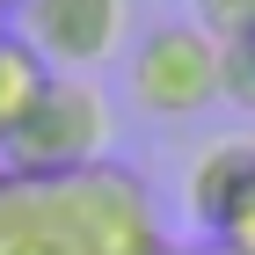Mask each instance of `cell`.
<instances>
[{"mask_svg": "<svg viewBox=\"0 0 255 255\" xmlns=\"http://www.w3.org/2000/svg\"><path fill=\"white\" fill-rule=\"evenodd\" d=\"M0 255H168V241L146 182L117 160L59 182L0 168Z\"/></svg>", "mask_w": 255, "mask_h": 255, "instance_id": "6da1fadb", "label": "cell"}, {"mask_svg": "<svg viewBox=\"0 0 255 255\" xmlns=\"http://www.w3.org/2000/svg\"><path fill=\"white\" fill-rule=\"evenodd\" d=\"M44 80H51V66H44L22 37H7V29H0V146H7V138H15V124L37 110Z\"/></svg>", "mask_w": 255, "mask_h": 255, "instance_id": "8992f818", "label": "cell"}, {"mask_svg": "<svg viewBox=\"0 0 255 255\" xmlns=\"http://www.w3.org/2000/svg\"><path fill=\"white\" fill-rule=\"evenodd\" d=\"M131 37V0H22V44L51 73H95Z\"/></svg>", "mask_w": 255, "mask_h": 255, "instance_id": "277c9868", "label": "cell"}, {"mask_svg": "<svg viewBox=\"0 0 255 255\" xmlns=\"http://www.w3.org/2000/svg\"><path fill=\"white\" fill-rule=\"evenodd\" d=\"M110 102L88 73H51L44 80L37 110L15 124V138L0 146V168L7 175H37V182H59V175H80V168H102L110 160Z\"/></svg>", "mask_w": 255, "mask_h": 255, "instance_id": "7a4b0ae2", "label": "cell"}, {"mask_svg": "<svg viewBox=\"0 0 255 255\" xmlns=\"http://www.w3.org/2000/svg\"><path fill=\"white\" fill-rule=\"evenodd\" d=\"M197 255H241V248H226V241H204V248H197Z\"/></svg>", "mask_w": 255, "mask_h": 255, "instance_id": "30bf717a", "label": "cell"}, {"mask_svg": "<svg viewBox=\"0 0 255 255\" xmlns=\"http://www.w3.org/2000/svg\"><path fill=\"white\" fill-rule=\"evenodd\" d=\"M219 241H226V248H241V255H255V182L241 190V204H234V219L219 226Z\"/></svg>", "mask_w": 255, "mask_h": 255, "instance_id": "ba28073f", "label": "cell"}, {"mask_svg": "<svg viewBox=\"0 0 255 255\" xmlns=\"http://www.w3.org/2000/svg\"><path fill=\"white\" fill-rule=\"evenodd\" d=\"M0 7H22V0H0Z\"/></svg>", "mask_w": 255, "mask_h": 255, "instance_id": "8fae6325", "label": "cell"}, {"mask_svg": "<svg viewBox=\"0 0 255 255\" xmlns=\"http://www.w3.org/2000/svg\"><path fill=\"white\" fill-rule=\"evenodd\" d=\"M226 51H234V59L248 66V80H255V29H248V37H241V44H226Z\"/></svg>", "mask_w": 255, "mask_h": 255, "instance_id": "9c48e42d", "label": "cell"}, {"mask_svg": "<svg viewBox=\"0 0 255 255\" xmlns=\"http://www.w3.org/2000/svg\"><path fill=\"white\" fill-rule=\"evenodd\" d=\"M131 102L146 117H197L219 102V44L197 22H160L131 44Z\"/></svg>", "mask_w": 255, "mask_h": 255, "instance_id": "3957f363", "label": "cell"}, {"mask_svg": "<svg viewBox=\"0 0 255 255\" xmlns=\"http://www.w3.org/2000/svg\"><path fill=\"white\" fill-rule=\"evenodd\" d=\"M255 182V138L248 131H226V138H204L190 153V175H182V212L219 241V226L234 219L241 190Z\"/></svg>", "mask_w": 255, "mask_h": 255, "instance_id": "5b68a950", "label": "cell"}, {"mask_svg": "<svg viewBox=\"0 0 255 255\" xmlns=\"http://www.w3.org/2000/svg\"><path fill=\"white\" fill-rule=\"evenodd\" d=\"M190 7H197V29L212 44H241L255 29V0H190Z\"/></svg>", "mask_w": 255, "mask_h": 255, "instance_id": "52a82bcc", "label": "cell"}]
</instances>
